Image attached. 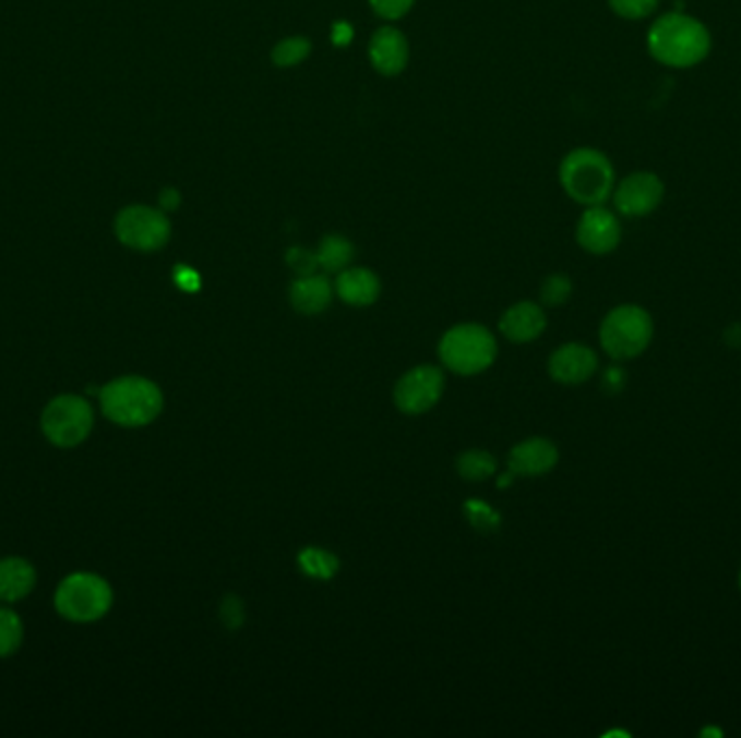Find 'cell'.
Wrapping results in <instances>:
<instances>
[{
	"mask_svg": "<svg viewBox=\"0 0 741 738\" xmlns=\"http://www.w3.org/2000/svg\"><path fill=\"white\" fill-rule=\"evenodd\" d=\"M712 31L683 9L659 15L648 33V55L672 70H690L701 65L712 52Z\"/></svg>",
	"mask_w": 741,
	"mask_h": 738,
	"instance_id": "obj_1",
	"label": "cell"
},
{
	"mask_svg": "<svg viewBox=\"0 0 741 738\" xmlns=\"http://www.w3.org/2000/svg\"><path fill=\"white\" fill-rule=\"evenodd\" d=\"M560 184L577 204L600 206L613 193L615 169L600 149L575 148L560 165Z\"/></svg>",
	"mask_w": 741,
	"mask_h": 738,
	"instance_id": "obj_2",
	"label": "cell"
},
{
	"mask_svg": "<svg viewBox=\"0 0 741 738\" xmlns=\"http://www.w3.org/2000/svg\"><path fill=\"white\" fill-rule=\"evenodd\" d=\"M103 414L120 427H144L163 410V392L146 377L113 379L100 390Z\"/></svg>",
	"mask_w": 741,
	"mask_h": 738,
	"instance_id": "obj_3",
	"label": "cell"
},
{
	"mask_svg": "<svg viewBox=\"0 0 741 738\" xmlns=\"http://www.w3.org/2000/svg\"><path fill=\"white\" fill-rule=\"evenodd\" d=\"M113 604V590L96 574L79 572L61 581L55 593L57 610L76 624H89L109 613Z\"/></svg>",
	"mask_w": 741,
	"mask_h": 738,
	"instance_id": "obj_4",
	"label": "cell"
},
{
	"mask_svg": "<svg viewBox=\"0 0 741 738\" xmlns=\"http://www.w3.org/2000/svg\"><path fill=\"white\" fill-rule=\"evenodd\" d=\"M653 338V318L640 305H620L611 310L600 325V344L613 360L640 355Z\"/></svg>",
	"mask_w": 741,
	"mask_h": 738,
	"instance_id": "obj_5",
	"label": "cell"
},
{
	"mask_svg": "<svg viewBox=\"0 0 741 738\" xmlns=\"http://www.w3.org/2000/svg\"><path fill=\"white\" fill-rule=\"evenodd\" d=\"M441 358L457 375H475L486 371L497 358L492 334L475 323L449 329L441 340Z\"/></svg>",
	"mask_w": 741,
	"mask_h": 738,
	"instance_id": "obj_6",
	"label": "cell"
},
{
	"mask_svg": "<svg viewBox=\"0 0 741 738\" xmlns=\"http://www.w3.org/2000/svg\"><path fill=\"white\" fill-rule=\"evenodd\" d=\"M41 430L50 444L59 448H74L92 434L94 410L83 397L61 395L46 406L41 414Z\"/></svg>",
	"mask_w": 741,
	"mask_h": 738,
	"instance_id": "obj_7",
	"label": "cell"
},
{
	"mask_svg": "<svg viewBox=\"0 0 741 738\" xmlns=\"http://www.w3.org/2000/svg\"><path fill=\"white\" fill-rule=\"evenodd\" d=\"M666 197V184L655 171H631L615 182L611 199L622 217L640 219L653 215Z\"/></svg>",
	"mask_w": 741,
	"mask_h": 738,
	"instance_id": "obj_8",
	"label": "cell"
},
{
	"mask_svg": "<svg viewBox=\"0 0 741 738\" xmlns=\"http://www.w3.org/2000/svg\"><path fill=\"white\" fill-rule=\"evenodd\" d=\"M116 232L118 239L131 250L156 252L169 241L171 228L163 210H154L148 206H131L118 215Z\"/></svg>",
	"mask_w": 741,
	"mask_h": 738,
	"instance_id": "obj_9",
	"label": "cell"
},
{
	"mask_svg": "<svg viewBox=\"0 0 741 738\" xmlns=\"http://www.w3.org/2000/svg\"><path fill=\"white\" fill-rule=\"evenodd\" d=\"M443 388L445 377L437 366H419L399 379L395 403L406 414H423L441 401Z\"/></svg>",
	"mask_w": 741,
	"mask_h": 738,
	"instance_id": "obj_10",
	"label": "cell"
},
{
	"mask_svg": "<svg viewBox=\"0 0 741 738\" xmlns=\"http://www.w3.org/2000/svg\"><path fill=\"white\" fill-rule=\"evenodd\" d=\"M622 239L620 219L613 210L600 206H588L577 223V243L594 256H605L618 247Z\"/></svg>",
	"mask_w": 741,
	"mask_h": 738,
	"instance_id": "obj_11",
	"label": "cell"
},
{
	"mask_svg": "<svg viewBox=\"0 0 741 738\" xmlns=\"http://www.w3.org/2000/svg\"><path fill=\"white\" fill-rule=\"evenodd\" d=\"M410 59V46L402 31L382 26L369 41V61L382 76H397L406 70Z\"/></svg>",
	"mask_w": 741,
	"mask_h": 738,
	"instance_id": "obj_12",
	"label": "cell"
},
{
	"mask_svg": "<svg viewBox=\"0 0 741 738\" xmlns=\"http://www.w3.org/2000/svg\"><path fill=\"white\" fill-rule=\"evenodd\" d=\"M598 366L596 353L584 344H566L551 355L549 373L560 384H582L590 379Z\"/></svg>",
	"mask_w": 741,
	"mask_h": 738,
	"instance_id": "obj_13",
	"label": "cell"
},
{
	"mask_svg": "<svg viewBox=\"0 0 741 738\" xmlns=\"http://www.w3.org/2000/svg\"><path fill=\"white\" fill-rule=\"evenodd\" d=\"M503 336H507L512 342H531L536 340L545 327H547V316L545 310L531 301L516 303L510 307L499 323Z\"/></svg>",
	"mask_w": 741,
	"mask_h": 738,
	"instance_id": "obj_14",
	"label": "cell"
},
{
	"mask_svg": "<svg viewBox=\"0 0 741 738\" xmlns=\"http://www.w3.org/2000/svg\"><path fill=\"white\" fill-rule=\"evenodd\" d=\"M558 463V448L549 440L531 438L518 444L510 452V470L512 474L538 476L549 472Z\"/></svg>",
	"mask_w": 741,
	"mask_h": 738,
	"instance_id": "obj_15",
	"label": "cell"
},
{
	"mask_svg": "<svg viewBox=\"0 0 741 738\" xmlns=\"http://www.w3.org/2000/svg\"><path fill=\"white\" fill-rule=\"evenodd\" d=\"M336 293L349 305H371L380 297V280L369 269H343L336 278Z\"/></svg>",
	"mask_w": 741,
	"mask_h": 738,
	"instance_id": "obj_16",
	"label": "cell"
},
{
	"mask_svg": "<svg viewBox=\"0 0 741 738\" xmlns=\"http://www.w3.org/2000/svg\"><path fill=\"white\" fill-rule=\"evenodd\" d=\"M332 301V285L325 276H301L291 285V303L301 314H319Z\"/></svg>",
	"mask_w": 741,
	"mask_h": 738,
	"instance_id": "obj_17",
	"label": "cell"
},
{
	"mask_svg": "<svg viewBox=\"0 0 741 738\" xmlns=\"http://www.w3.org/2000/svg\"><path fill=\"white\" fill-rule=\"evenodd\" d=\"M35 588V570L20 557L0 561V600L17 602Z\"/></svg>",
	"mask_w": 741,
	"mask_h": 738,
	"instance_id": "obj_18",
	"label": "cell"
},
{
	"mask_svg": "<svg viewBox=\"0 0 741 738\" xmlns=\"http://www.w3.org/2000/svg\"><path fill=\"white\" fill-rule=\"evenodd\" d=\"M354 258V245L340 234H327L316 250V263L325 274H340Z\"/></svg>",
	"mask_w": 741,
	"mask_h": 738,
	"instance_id": "obj_19",
	"label": "cell"
},
{
	"mask_svg": "<svg viewBox=\"0 0 741 738\" xmlns=\"http://www.w3.org/2000/svg\"><path fill=\"white\" fill-rule=\"evenodd\" d=\"M310 50H312V44L306 37H299V35L287 37L274 46L272 61L278 68H296L310 57Z\"/></svg>",
	"mask_w": 741,
	"mask_h": 738,
	"instance_id": "obj_20",
	"label": "cell"
},
{
	"mask_svg": "<svg viewBox=\"0 0 741 738\" xmlns=\"http://www.w3.org/2000/svg\"><path fill=\"white\" fill-rule=\"evenodd\" d=\"M457 472L466 479V481H483L488 479L497 463H494V457L483 452V450H468L464 452L459 459H457Z\"/></svg>",
	"mask_w": 741,
	"mask_h": 738,
	"instance_id": "obj_21",
	"label": "cell"
},
{
	"mask_svg": "<svg viewBox=\"0 0 741 738\" xmlns=\"http://www.w3.org/2000/svg\"><path fill=\"white\" fill-rule=\"evenodd\" d=\"M24 637V626L20 617L9 610L0 608V656H11L17 652Z\"/></svg>",
	"mask_w": 741,
	"mask_h": 738,
	"instance_id": "obj_22",
	"label": "cell"
},
{
	"mask_svg": "<svg viewBox=\"0 0 741 738\" xmlns=\"http://www.w3.org/2000/svg\"><path fill=\"white\" fill-rule=\"evenodd\" d=\"M299 566L310 577L330 579L338 570V559L332 557L330 553H323V551H316V548H308V551H303L299 555Z\"/></svg>",
	"mask_w": 741,
	"mask_h": 738,
	"instance_id": "obj_23",
	"label": "cell"
},
{
	"mask_svg": "<svg viewBox=\"0 0 741 738\" xmlns=\"http://www.w3.org/2000/svg\"><path fill=\"white\" fill-rule=\"evenodd\" d=\"M607 4L618 17L637 22L650 17L657 11L659 0H607Z\"/></svg>",
	"mask_w": 741,
	"mask_h": 738,
	"instance_id": "obj_24",
	"label": "cell"
},
{
	"mask_svg": "<svg viewBox=\"0 0 741 738\" xmlns=\"http://www.w3.org/2000/svg\"><path fill=\"white\" fill-rule=\"evenodd\" d=\"M466 516H468L470 524L477 531H481V533L497 531V527L501 524L499 513L492 507H488L486 503H479V500H468L466 503Z\"/></svg>",
	"mask_w": 741,
	"mask_h": 738,
	"instance_id": "obj_25",
	"label": "cell"
},
{
	"mask_svg": "<svg viewBox=\"0 0 741 738\" xmlns=\"http://www.w3.org/2000/svg\"><path fill=\"white\" fill-rule=\"evenodd\" d=\"M571 293H573V282L566 276H551L545 280L540 289V299L545 305L558 307L569 301Z\"/></svg>",
	"mask_w": 741,
	"mask_h": 738,
	"instance_id": "obj_26",
	"label": "cell"
},
{
	"mask_svg": "<svg viewBox=\"0 0 741 738\" xmlns=\"http://www.w3.org/2000/svg\"><path fill=\"white\" fill-rule=\"evenodd\" d=\"M287 263H289V267L296 271L299 278L301 276H312L319 269L316 252H310V250H303V247H291L287 252Z\"/></svg>",
	"mask_w": 741,
	"mask_h": 738,
	"instance_id": "obj_27",
	"label": "cell"
},
{
	"mask_svg": "<svg viewBox=\"0 0 741 738\" xmlns=\"http://www.w3.org/2000/svg\"><path fill=\"white\" fill-rule=\"evenodd\" d=\"M417 0H369L371 9L384 20H399L415 7Z\"/></svg>",
	"mask_w": 741,
	"mask_h": 738,
	"instance_id": "obj_28",
	"label": "cell"
},
{
	"mask_svg": "<svg viewBox=\"0 0 741 738\" xmlns=\"http://www.w3.org/2000/svg\"><path fill=\"white\" fill-rule=\"evenodd\" d=\"M222 619L232 630L243 624V604H241L239 597H235V595L226 597V602L222 606Z\"/></svg>",
	"mask_w": 741,
	"mask_h": 738,
	"instance_id": "obj_29",
	"label": "cell"
},
{
	"mask_svg": "<svg viewBox=\"0 0 741 738\" xmlns=\"http://www.w3.org/2000/svg\"><path fill=\"white\" fill-rule=\"evenodd\" d=\"M176 282L182 291H198L200 289V278L195 271L187 269V267H178L176 269Z\"/></svg>",
	"mask_w": 741,
	"mask_h": 738,
	"instance_id": "obj_30",
	"label": "cell"
},
{
	"mask_svg": "<svg viewBox=\"0 0 741 738\" xmlns=\"http://www.w3.org/2000/svg\"><path fill=\"white\" fill-rule=\"evenodd\" d=\"M354 37V28L347 22H336L332 26V44L334 46H347Z\"/></svg>",
	"mask_w": 741,
	"mask_h": 738,
	"instance_id": "obj_31",
	"label": "cell"
},
{
	"mask_svg": "<svg viewBox=\"0 0 741 738\" xmlns=\"http://www.w3.org/2000/svg\"><path fill=\"white\" fill-rule=\"evenodd\" d=\"M602 386L609 390V392H618L622 386H624V373L618 371V368H609L605 379H602Z\"/></svg>",
	"mask_w": 741,
	"mask_h": 738,
	"instance_id": "obj_32",
	"label": "cell"
},
{
	"mask_svg": "<svg viewBox=\"0 0 741 738\" xmlns=\"http://www.w3.org/2000/svg\"><path fill=\"white\" fill-rule=\"evenodd\" d=\"M178 204H180L178 191L165 189V191L160 193V208H163V210H174V208H178Z\"/></svg>",
	"mask_w": 741,
	"mask_h": 738,
	"instance_id": "obj_33",
	"label": "cell"
},
{
	"mask_svg": "<svg viewBox=\"0 0 741 738\" xmlns=\"http://www.w3.org/2000/svg\"><path fill=\"white\" fill-rule=\"evenodd\" d=\"M725 338H727V342H729V344H733V347H741V323L731 325V327L727 329Z\"/></svg>",
	"mask_w": 741,
	"mask_h": 738,
	"instance_id": "obj_34",
	"label": "cell"
},
{
	"mask_svg": "<svg viewBox=\"0 0 741 738\" xmlns=\"http://www.w3.org/2000/svg\"><path fill=\"white\" fill-rule=\"evenodd\" d=\"M701 737H722V730H714V728H707L701 733Z\"/></svg>",
	"mask_w": 741,
	"mask_h": 738,
	"instance_id": "obj_35",
	"label": "cell"
},
{
	"mask_svg": "<svg viewBox=\"0 0 741 738\" xmlns=\"http://www.w3.org/2000/svg\"><path fill=\"white\" fill-rule=\"evenodd\" d=\"M507 483H512V474H505V476H501V481H499V487H505Z\"/></svg>",
	"mask_w": 741,
	"mask_h": 738,
	"instance_id": "obj_36",
	"label": "cell"
}]
</instances>
